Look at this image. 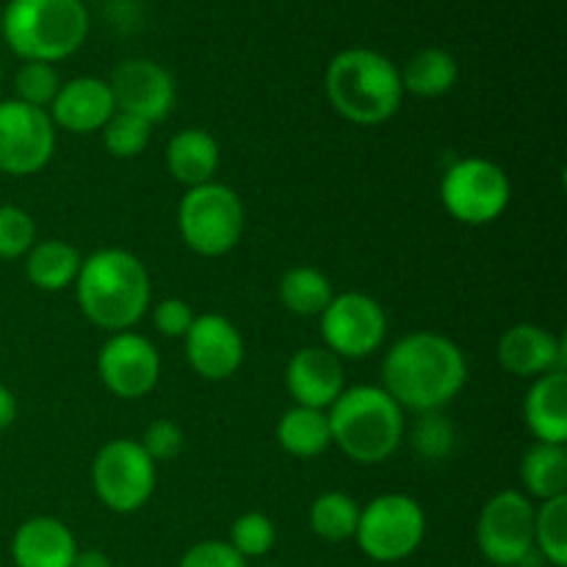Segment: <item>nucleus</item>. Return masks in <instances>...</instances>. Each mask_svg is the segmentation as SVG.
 I'll return each mask as SVG.
<instances>
[{
	"instance_id": "nucleus-1",
	"label": "nucleus",
	"mask_w": 567,
	"mask_h": 567,
	"mask_svg": "<svg viewBox=\"0 0 567 567\" xmlns=\"http://www.w3.org/2000/svg\"><path fill=\"white\" fill-rule=\"evenodd\" d=\"M468 360L452 338L432 330L410 332L382 360V391L402 410L435 413L460 396Z\"/></svg>"
},
{
	"instance_id": "nucleus-2",
	"label": "nucleus",
	"mask_w": 567,
	"mask_h": 567,
	"mask_svg": "<svg viewBox=\"0 0 567 567\" xmlns=\"http://www.w3.org/2000/svg\"><path fill=\"white\" fill-rule=\"evenodd\" d=\"M75 297L83 316L100 330H133L144 319L153 297L147 266L127 249H97L83 258Z\"/></svg>"
},
{
	"instance_id": "nucleus-3",
	"label": "nucleus",
	"mask_w": 567,
	"mask_h": 567,
	"mask_svg": "<svg viewBox=\"0 0 567 567\" xmlns=\"http://www.w3.org/2000/svg\"><path fill=\"white\" fill-rule=\"evenodd\" d=\"M324 89L332 109L354 125H382L404 100L396 64L369 48L341 50L327 66Z\"/></svg>"
},
{
	"instance_id": "nucleus-4",
	"label": "nucleus",
	"mask_w": 567,
	"mask_h": 567,
	"mask_svg": "<svg viewBox=\"0 0 567 567\" xmlns=\"http://www.w3.org/2000/svg\"><path fill=\"white\" fill-rule=\"evenodd\" d=\"M332 446L352 463H385L404 441V410L382 391V385L343 388L330 410Z\"/></svg>"
},
{
	"instance_id": "nucleus-5",
	"label": "nucleus",
	"mask_w": 567,
	"mask_h": 567,
	"mask_svg": "<svg viewBox=\"0 0 567 567\" xmlns=\"http://www.w3.org/2000/svg\"><path fill=\"white\" fill-rule=\"evenodd\" d=\"M86 37L89 11L81 0H9L3 11V39L22 61L55 64Z\"/></svg>"
},
{
	"instance_id": "nucleus-6",
	"label": "nucleus",
	"mask_w": 567,
	"mask_h": 567,
	"mask_svg": "<svg viewBox=\"0 0 567 567\" xmlns=\"http://www.w3.org/2000/svg\"><path fill=\"white\" fill-rule=\"evenodd\" d=\"M183 244L203 258H221L244 233V203L227 183H203L183 194L177 205Z\"/></svg>"
},
{
	"instance_id": "nucleus-7",
	"label": "nucleus",
	"mask_w": 567,
	"mask_h": 567,
	"mask_svg": "<svg viewBox=\"0 0 567 567\" xmlns=\"http://www.w3.org/2000/svg\"><path fill=\"white\" fill-rule=\"evenodd\" d=\"M424 535V507L404 493H382L369 507H360L354 540L374 563H399L419 551Z\"/></svg>"
},
{
	"instance_id": "nucleus-8",
	"label": "nucleus",
	"mask_w": 567,
	"mask_h": 567,
	"mask_svg": "<svg viewBox=\"0 0 567 567\" xmlns=\"http://www.w3.org/2000/svg\"><path fill=\"white\" fill-rule=\"evenodd\" d=\"M513 186L496 161L460 158L443 172L441 203L452 219L460 225L482 227L496 221L507 210Z\"/></svg>"
},
{
	"instance_id": "nucleus-9",
	"label": "nucleus",
	"mask_w": 567,
	"mask_h": 567,
	"mask_svg": "<svg viewBox=\"0 0 567 567\" xmlns=\"http://www.w3.org/2000/svg\"><path fill=\"white\" fill-rule=\"evenodd\" d=\"M155 482H158V471H155V463L147 457L138 441L116 437V441H109L94 454V496L111 513L131 515L147 507L155 493Z\"/></svg>"
},
{
	"instance_id": "nucleus-10",
	"label": "nucleus",
	"mask_w": 567,
	"mask_h": 567,
	"mask_svg": "<svg viewBox=\"0 0 567 567\" xmlns=\"http://www.w3.org/2000/svg\"><path fill=\"white\" fill-rule=\"evenodd\" d=\"M321 338L341 360L369 358L388 338L385 308L369 293H338L321 313Z\"/></svg>"
},
{
	"instance_id": "nucleus-11",
	"label": "nucleus",
	"mask_w": 567,
	"mask_h": 567,
	"mask_svg": "<svg viewBox=\"0 0 567 567\" xmlns=\"http://www.w3.org/2000/svg\"><path fill=\"white\" fill-rule=\"evenodd\" d=\"M476 543L496 567H518L535 548V507L520 491H502L482 507Z\"/></svg>"
},
{
	"instance_id": "nucleus-12",
	"label": "nucleus",
	"mask_w": 567,
	"mask_h": 567,
	"mask_svg": "<svg viewBox=\"0 0 567 567\" xmlns=\"http://www.w3.org/2000/svg\"><path fill=\"white\" fill-rule=\"evenodd\" d=\"M55 150V125L44 109L3 100L0 103V172L14 177L37 175Z\"/></svg>"
},
{
	"instance_id": "nucleus-13",
	"label": "nucleus",
	"mask_w": 567,
	"mask_h": 567,
	"mask_svg": "<svg viewBox=\"0 0 567 567\" xmlns=\"http://www.w3.org/2000/svg\"><path fill=\"white\" fill-rule=\"evenodd\" d=\"M97 374L114 396L142 399L158 385L161 354L142 332H111L97 354Z\"/></svg>"
},
{
	"instance_id": "nucleus-14",
	"label": "nucleus",
	"mask_w": 567,
	"mask_h": 567,
	"mask_svg": "<svg viewBox=\"0 0 567 567\" xmlns=\"http://www.w3.org/2000/svg\"><path fill=\"white\" fill-rule=\"evenodd\" d=\"M114 105L122 114H133L138 120L164 122L172 114L177 100L175 78L169 70L150 59H127L114 70L109 81Z\"/></svg>"
},
{
	"instance_id": "nucleus-15",
	"label": "nucleus",
	"mask_w": 567,
	"mask_h": 567,
	"mask_svg": "<svg viewBox=\"0 0 567 567\" xmlns=\"http://www.w3.org/2000/svg\"><path fill=\"white\" fill-rule=\"evenodd\" d=\"M188 365L203 380H230L244 363V338L238 327L221 313L194 316L192 327L183 336Z\"/></svg>"
},
{
	"instance_id": "nucleus-16",
	"label": "nucleus",
	"mask_w": 567,
	"mask_h": 567,
	"mask_svg": "<svg viewBox=\"0 0 567 567\" xmlns=\"http://www.w3.org/2000/svg\"><path fill=\"white\" fill-rule=\"evenodd\" d=\"M286 385L299 408L330 410L341 396L347 380H343V363L338 354L327 347H305L288 360Z\"/></svg>"
},
{
	"instance_id": "nucleus-17",
	"label": "nucleus",
	"mask_w": 567,
	"mask_h": 567,
	"mask_svg": "<svg viewBox=\"0 0 567 567\" xmlns=\"http://www.w3.org/2000/svg\"><path fill=\"white\" fill-rule=\"evenodd\" d=\"M114 94L109 81L83 75L61 83L59 94L50 103V120L66 133H97L114 116Z\"/></svg>"
},
{
	"instance_id": "nucleus-18",
	"label": "nucleus",
	"mask_w": 567,
	"mask_h": 567,
	"mask_svg": "<svg viewBox=\"0 0 567 567\" xmlns=\"http://www.w3.org/2000/svg\"><path fill=\"white\" fill-rule=\"evenodd\" d=\"M498 363L515 377L537 380L551 371H565V341L537 324H515L498 341Z\"/></svg>"
},
{
	"instance_id": "nucleus-19",
	"label": "nucleus",
	"mask_w": 567,
	"mask_h": 567,
	"mask_svg": "<svg viewBox=\"0 0 567 567\" xmlns=\"http://www.w3.org/2000/svg\"><path fill=\"white\" fill-rule=\"evenodd\" d=\"M78 543L59 518L25 520L11 540V559L17 567H72Z\"/></svg>"
},
{
	"instance_id": "nucleus-20",
	"label": "nucleus",
	"mask_w": 567,
	"mask_h": 567,
	"mask_svg": "<svg viewBox=\"0 0 567 567\" xmlns=\"http://www.w3.org/2000/svg\"><path fill=\"white\" fill-rule=\"evenodd\" d=\"M524 419L537 443L567 441V374L551 371L532 382L524 402Z\"/></svg>"
},
{
	"instance_id": "nucleus-21",
	"label": "nucleus",
	"mask_w": 567,
	"mask_h": 567,
	"mask_svg": "<svg viewBox=\"0 0 567 567\" xmlns=\"http://www.w3.org/2000/svg\"><path fill=\"white\" fill-rule=\"evenodd\" d=\"M166 169L186 188L210 183L219 169V144L203 127H186L169 138Z\"/></svg>"
},
{
	"instance_id": "nucleus-22",
	"label": "nucleus",
	"mask_w": 567,
	"mask_h": 567,
	"mask_svg": "<svg viewBox=\"0 0 567 567\" xmlns=\"http://www.w3.org/2000/svg\"><path fill=\"white\" fill-rule=\"evenodd\" d=\"M81 252L70 241L48 238L37 241L25 255V277L39 291H64L75 286L81 271Z\"/></svg>"
},
{
	"instance_id": "nucleus-23",
	"label": "nucleus",
	"mask_w": 567,
	"mask_h": 567,
	"mask_svg": "<svg viewBox=\"0 0 567 567\" xmlns=\"http://www.w3.org/2000/svg\"><path fill=\"white\" fill-rule=\"evenodd\" d=\"M277 441L286 449L291 457L310 460L324 454L332 446L330 435V419H327V410H313V408H299L293 404L291 410H286L277 424Z\"/></svg>"
},
{
	"instance_id": "nucleus-24",
	"label": "nucleus",
	"mask_w": 567,
	"mask_h": 567,
	"mask_svg": "<svg viewBox=\"0 0 567 567\" xmlns=\"http://www.w3.org/2000/svg\"><path fill=\"white\" fill-rule=\"evenodd\" d=\"M404 92L415 97H441L452 92L460 78L457 59L443 48H424L399 70Z\"/></svg>"
},
{
	"instance_id": "nucleus-25",
	"label": "nucleus",
	"mask_w": 567,
	"mask_h": 567,
	"mask_svg": "<svg viewBox=\"0 0 567 567\" xmlns=\"http://www.w3.org/2000/svg\"><path fill=\"white\" fill-rule=\"evenodd\" d=\"M520 482L540 502L567 496V452L559 443H535L520 460Z\"/></svg>"
},
{
	"instance_id": "nucleus-26",
	"label": "nucleus",
	"mask_w": 567,
	"mask_h": 567,
	"mask_svg": "<svg viewBox=\"0 0 567 567\" xmlns=\"http://www.w3.org/2000/svg\"><path fill=\"white\" fill-rule=\"evenodd\" d=\"M332 297L330 277L313 266H293L280 280V302L293 316H321Z\"/></svg>"
},
{
	"instance_id": "nucleus-27",
	"label": "nucleus",
	"mask_w": 567,
	"mask_h": 567,
	"mask_svg": "<svg viewBox=\"0 0 567 567\" xmlns=\"http://www.w3.org/2000/svg\"><path fill=\"white\" fill-rule=\"evenodd\" d=\"M358 520L360 504L341 491L321 493L310 504V529H313L316 537L327 543L352 540L354 532H358Z\"/></svg>"
},
{
	"instance_id": "nucleus-28",
	"label": "nucleus",
	"mask_w": 567,
	"mask_h": 567,
	"mask_svg": "<svg viewBox=\"0 0 567 567\" xmlns=\"http://www.w3.org/2000/svg\"><path fill=\"white\" fill-rule=\"evenodd\" d=\"M535 546L554 567L567 565V496L548 498L535 509Z\"/></svg>"
},
{
	"instance_id": "nucleus-29",
	"label": "nucleus",
	"mask_w": 567,
	"mask_h": 567,
	"mask_svg": "<svg viewBox=\"0 0 567 567\" xmlns=\"http://www.w3.org/2000/svg\"><path fill=\"white\" fill-rule=\"evenodd\" d=\"M17 97L20 103L33 105V109H50V103L55 100L61 89L59 70L53 64H44V61H25V64L17 70L14 78Z\"/></svg>"
},
{
	"instance_id": "nucleus-30",
	"label": "nucleus",
	"mask_w": 567,
	"mask_h": 567,
	"mask_svg": "<svg viewBox=\"0 0 567 567\" xmlns=\"http://www.w3.org/2000/svg\"><path fill=\"white\" fill-rule=\"evenodd\" d=\"M150 131H153L150 122L114 111V116L103 125V144L114 158H136L147 147Z\"/></svg>"
},
{
	"instance_id": "nucleus-31",
	"label": "nucleus",
	"mask_w": 567,
	"mask_h": 567,
	"mask_svg": "<svg viewBox=\"0 0 567 567\" xmlns=\"http://www.w3.org/2000/svg\"><path fill=\"white\" fill-rule=\"evenodd\" d=\"M37 244V221L20 205H0V260L25 258Z\"/></svg>"
},
{
	"instance_id": "nucleus-32",
	"label": "nucleus",
	"mask_w": 567,
	"mask_h": 567,
	"mask_svg": "<svg viewBox=\"0 0 567 567\" xmlns=\"http://www.w3.org/2000/svg\"><path fill=\"white\" fill-rule=\"evenodd\" d=\"M277 532L275 524L266 518L264 513H244L241 518L233 520L230 526V546L241 554L244 559L249 557H266L275 548Z\"/></svg>"
},
{
	"instance_id": "nucleus-33",
	"label": "nucleus",
	"mask_w": 567,
	"mask_h": 567,
	"mask_svg": "<svg viewBox=\"0 0 567 567\" xmlns=\"http://www.w3.org/2000/svg\"><path fill=\"white\" fill-rule=\"evenodd\" d=\"M415 449H419L424 457L441 460L452 452L454 446V430L446 421V415H441V410L435 413H421L419 424L413 430Z\"/></svg>"
},
{
	"instance_id": "nucleus-34",
	"label": "nucleus",
	"mask_w": 567,
	"mask_h": 567,
	"mask_svg": "<svg viewBox=\"0 0 567 567\" xmlns=\"http://www.w3.org/2000/svg\"><path fill=\"white\" fill-rule=\"evenodd\" d=\"M142 449L147 452V457L158 463H169V460L181 457L183 446H186V435H183L181 426L169 419H155L153 424L144 430L142 435Z\"/></svg>"
},
{
	"instance_id": "nucleus-35",
	"label": "nucleus",
	"mask_w": 567,
	"mask_h": 567,
	"mask_svg": "<svg viewBox=\"0 0 567 567\" xmlns=\"http://www.w3.org/2000/svg\"><path fill=\"white\" fill-rule=\"evenodd\" d=\"M181 567H247V559L227 540H203L183 554Z\"/></svg>"
},
{
	"instance_id": "nucleus-36",
	"label": "nucleus",
	"mask_w": 567,
	"mask_h": 567,
	"mask_svg": "<svg viewBox=\"0 0 567 567\" xmlns=\"http://www.w3.org/2000/svg\"><path fill=\"white\" fill-rule=\"evenodd\" d=\"M194 321V310L186 299L169 297L153 308V324L161 336L183 338Z\"/></svg>"
},
{
	"instance_id": "nucleus-37",
	"label": "nucleus",
	"mask_w": 567,
	"mask_h": 567,
	"mask_svg": "<svg viewBox=\"0 0 567 567\" xmlns=\"http://www.w3.org/2000/svg\"><path fill=\"white\" fill-rule=\"evenodd\" d=\"M17 419V396L0 382V432L9 430Z\"/></svg>"
},
{
	"instance_id": "nucleus-38",
	"label": "nucleus",
	"mask_w": 567,
	"mask_h": 567,
	"mask_svg": "<svg viewBox=\"0 0 567 567\" xmlns=\"http://www.w3.org/2000/svg\"><path fill=\"white\" fill-rule=\"evenodd\" d=\"M72 567H111V559L103 551H97V548H86V551L75 554Z\"/></svg>"
},
{
	"instance_id": "nucleus-39",
	"label": "nucleus",
	"mask_w": 567,
	"mask_h": 567,
	"mask_svg": "<svg viewBox=\"0 0 567 567\" xmlns=\"http://www.w3.org/2000/svg\"><path fill=\"white\" fill-rule=\"evenodd\" d=\"M0 83H3V66H0Z\"/></svg>"
},
{
	"instance_id": "nucleus-40",
	"label": "nucleus",
	"mask_w": 567,
	"mask_h": 567,
	"mask_svg": "<svg viewBox=\"0 0 567 567\" xmlns=\"http://www.w3.org/2000/svg\"><path fill=\"white\" fill-rule=\"evenodd\" d=\"M266 567H271V565H266Z\"/></svg>"
}]
</instances>
